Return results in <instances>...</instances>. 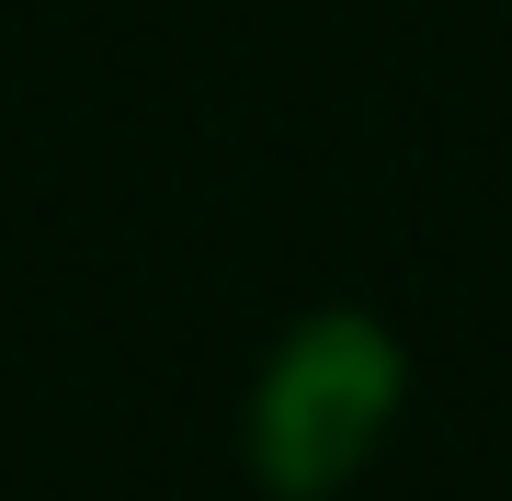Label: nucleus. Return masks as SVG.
I'll use <instances>...</instances> for the list:
<instances>
[{"label":"nucleus","instance_id":"obj_1","mask_svg":"<svg viewBox=\"0 0 512 501\" xmlns=\"http://www.w3.org/2000/svg\"><path fill=\"white\" fill-rule=\"evenodd\" d=\"M387 410H399V342L376 331V319H308L274 376H262V479L285 501H319L342 490L365 445L387 433Z\"/></svg>","mask_w":512,"mask_h":501}]
</instances>
